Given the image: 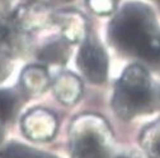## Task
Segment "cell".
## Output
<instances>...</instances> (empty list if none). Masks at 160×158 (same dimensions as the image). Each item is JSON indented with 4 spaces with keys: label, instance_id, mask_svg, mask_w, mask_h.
I'll list each match as a JSON object with an SVG mask.
<instances>
[{
    "label": "cell",
    "instance_id": "cell-1",
    "mask_svg": "<svg viewBox=\"0 0 160 158\" xmlns=\"http://www.w3.org/2000/svg\"><path fill=\"white\" fill-rule=\"evenodd\" d=\"M151 12L138 4L126 7L111 24L117 48L160 68V30Z\"/></svg>",
    "mask_w": 160,
    "mask_h": 158
},
{
    "label": "cell",
    "instance_id": "cell-2",
    "mask_svg": "<svg viewBox=\"0 0 160 158\" xmlns=\"http://www.w3.org/2000/svg\"><path fill=\"white\" fill-rule=\"evenodd\" d=\"M112 105L116 114L126 120L152 113L160 108V89L144 67L132 65L116 82Z\"/></svg>",
    "mask_w": 160,
    "mask_h": 158
},
{
    "label": "cell",
    "instance_id": "cell-3",
    "mask_svg": "<svg viewBox=\"0 0 160 158\" xmlns=\"http://www.w3.org/2000/svg\"><path fill=\"white\" fill-rule=\"evenodd\" d=\"M112 135L101 116L83 115L70 128V152L72 158H113Z\"/></svg>",
    "mask_w": 160,
    "mask_h": 158
},
{
    "label": "cell",
    "instance_id": "cell-4",
    "mask_svg": "<svg viewBox=\"0 0 160 158\" xmlns=\"http://www.w3.org/2000/svg\"><path fill=\"white\" fill-rule=\"evenodd\" d=\"M78 66L83 75L93 84L106 81L108 73V58L102 44L94 37H85L78 53Z\"/></svg>",
    "mask_w": 160,
    "mask_h": 158
},
{
    "label": "cell",
    "instance_id": "cell-5",
    "mask_svg": "<svg viewBox=\"0 0 160 158\" xmlns=\"http://www.w3.org/2000/svg\"><path fill=\"white\" fill-rule=\"evenodd\" d=\"M22 129L26 137L34 142L50 141L57 129L56 116L46 109L36 108L24 115Z\"/></svg>",
    "mask_w": 160,
    "mask_h": 158
},
{
    "label": "cell",
    "instance_id": "cell-6",
    "mask_svg": "<svg viewBox=\"0 0 160 158\" xmlns=\"http://www.w3.org/2000/svg\"><path fill=\"white\" fill-rule=\"evenodd\" d=\"M55 23L60 27L64 39L69 43H78L85 38V19L78 12L68 10L56 14Z\"/></svg>",
    "mask_w": 160,
    "mask_h": 158
},
{
    "label": "cell",
    "instance_id": "cell-7",
    "mask_svg": "<svg viewBox=\"0 0 160 158\" xmlns=\"http://www.w3.org/2000/svg\"><path fill=\"white\" fill-rule=\"evenodd\" d=\"M83 91V85L79 78L70 73H62L57 76L53 82V94L58 101L65 105H72L79 100Z\"/></svg>",
    "mask_w": 160,
    "mask_h": 158
},
{
    "label": "cell",
    "instance_id": "cell-8",
    "mask_svg": "<svg viewBox=\"0 0 160 158\" xmlns=\"http://www.w3.org/2000/svg\"><path fill=\"white\" fill-rule=\"evenodd\" d=\"M23 90L29 94H39L50 85V76L43 66H28L21 76Z\"/></svg>",
    "mask_w": 160,
    "mask_h": 158
},
{
    "label": "cell",
    "instance_id": "cell-9",
    "mask_svg": "<svg viewBox=\"0 0 160 158\" xmlns=\"http://www.w3.org/2000/svg\"><path fill=\"white\" fill-rule=\"evenodd\" d=\"M141 146L149 158H160V119L141 134Z\"/></svg>",
    "mask_w": 160,
    "mask_h": 158
},
{
    "label": "cell",
    "instance_id": "cell-10",
    "mask_svg": "<svg viewBox=\"0 0 160 158\" xmlns=\"http://www.w3.org/2000/svg\"><path fill=\"white\" fill-rule=\"evenodd\" d=\"M69 47L66 44V41H56L50 44H47L39 53V58L51 65H64L68 61L69 57Z\"/></svg>",
    "mask_w": 160,
    "mask_h": 158
},
{
    "label": "cell",
    "instance_id": "cell-11",
    "mask_svg": "<svg viewBox=\"0 0 160 158\" xmlns=\"http://www.w3.org/2000/svg\"><path fill=\"white\" fill-rule=\"evenodd\" d=\"M21 106V96L14 90H0V122H9Z\"/></svg>",
    "mask_w": 160,
    "mask_h": 158
},
{
    "label": "cell",
    "instance_id": "cell-12",
    "mask_svg": "<svg viewBox=\"0 0 160 158\" xmlns=\"http://www.w3.org/2000/svg\"><path fill=\"white\" fill-rule=\"evenodd\" d=\"M0 158H56V157L36 151L31 147L19 143H10L0 151Z\"/></svg>",
    "mask_w": 160,
    "mask_h": 158
},
{
    "label": "cell",
    "instance_id": "cell-13",
    "mask_svg": "<svg viewBox=\"0 0 160 158\" xmlns=\"http://www.w3.org/2000/svg\"><path fill=\"white\" fill-rule=\"evenodd\" d=\"M89 9L98 15L112 14L116 9L117 0H85Z\"/></svg>",
    "mask_w": 160,
    "mask_h": 158
},
{
    "label": "cell",
    "instance_id": "cell-14",
    "mask_svg": "<svg viewBox=\"0 0 160 158\" xmlns=\"http://www.w3.org/2000/svg\"><path fill=\"white\" fill-rule=\"evenodd\" d=\"M14 0H0V13H5L10 9Z\"/></svg>",
    "mask_w": 160,
    "mask_h": 158
},
{
    "label": "cell",
    "instance_id": "cell-15",
    "mask_svg": "<svg viewBox=\"0 0 160 158\" xmlns=\"http://www.w3.org/2000/svg\"><path fill=\"white\" fill-rule=\"evenodd\" d=\"M113 158H135L132 156H128V154H119V156H113Z\"/></svg>",
    "mask_w": 160,
    "mask_h": 158
},
{
    "label": "cell",
    "instance_id": "cell-16",
    "mask_svg": "<svg viewBox=\"0 0 160 158\" xmlns=\"http://www.w3.org/2000/svg\"><path fill=\"white\" fill-rule=\"evenodd\" d=\"M0 139H2V132H0Z\"/></svg>",
    "mask_w": 160,
    "mask_h": 158
}]
</instances>
